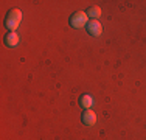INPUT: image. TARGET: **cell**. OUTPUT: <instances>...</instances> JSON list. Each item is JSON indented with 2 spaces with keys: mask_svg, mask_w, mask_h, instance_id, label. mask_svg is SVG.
I'll list each match as a JSON object with an SVG mask.
<instances>
[{
  "mask_svg": "<svg viewBox=\"0 0 146 140\" xmlns=\"http://www.w3.org/2000/svg\"><path fill=\"white\" fill-rule=\"evenodd\" d=\"M20 20H22V13H20V9H17V8L9 9L8 14H6V17H5V28L8 31H14L16 28L19 27Z\"/></svg>",
  "mask_w": 146,
  "mask_h": 140,
  "instance_id": "1",
  "label": "cell"
},
{
  "mask_svg": "<svg viewBox=\"0 0 146 140\" xmlns=\"http://www.w3.org/2000/svg\"><path fill=\"white\" fill-rule=\"evenodd\" d=\"M87 14H86L84 11H76V13H73L72 16H70V19H68V22H70V25L73 28H84V27H87Z\"/></svg>",
  "mask_w": 146,
  "mask_h": 140,
  "instance_id": "2",
  "label": "cell"
},
{
  "mask_svg": "<svg viewBox=\"0 0 146 140\" xmlns=\"http://www.w3.org/2000/svg\"><path fill=\"white\" fill-rule=\"evenodd\" d=\"M81 121L86 126H93L96 123V114L90 109H84V112H82V115H81Z\"/></svg>",
  "mask_w": 146,
  "mask_h": 140,
  "instance_id": "3",
  "label": "cell"
},
{
  "mask_svg": "<svg viewBox=\"0 0 146 140\" xmlns=\"http://www.w3.org/2000/svg\"><path fill=\"white\" fill-rule=\"evenodd\" d=\"M87 33L90 34V36H100V34L103 33V27H101V23L98 22V20H90V22L87 23Z\"/></svg>",
  "mask_w": 146,
  "mask_h": 140,
  "instance_id": "4",
  "label": "cell"
},
{
  "mask_svg": "<svg viewBox=\"0 0 146 140\" xmlns=\"http://www.w3.org/2000/svg\"><path fill=\"white\" fill-rule=\"evenodd\" d=\"M19 44V34L16 31H8V34L5 36V45L6 47H16Z\"/></svg>",
  "mask_w": 146,
  "mask_h": 140,
  "instance_id": "5",
  "label": "cell"
},
{
  "mask_svg": "<svg viewBox=\"0 0 146 140\" xmlns=\"http://www.w3.org/2000/svg\"><path fill=\"white\" fill-rule=\"evenodd\" d=\"M93 104V98L87 95V93H84V95L79 97V106L82 107V109H90Z\"/></svg>",
  "mask_w": 146,
  "mask_h": 140,
  "instance_id": "6",
  "label": "cell"
},
{
  "mask_svg": "<svg viewBox=\"0 0 146 140\" xmlns=\"http://www.w3.org/2000/svg\"><path fill=\"white\" fill-rule=\"evenodd\" d=\"M86 14H87V17H92L93 20H96L101 16V8L100 6H90L87 11H86Z\"/></svg>",
  "mask_w": 146,
  "mask_h": 140,
  "instance_id": "7",
  "label": "cell"
}]
</instances>
